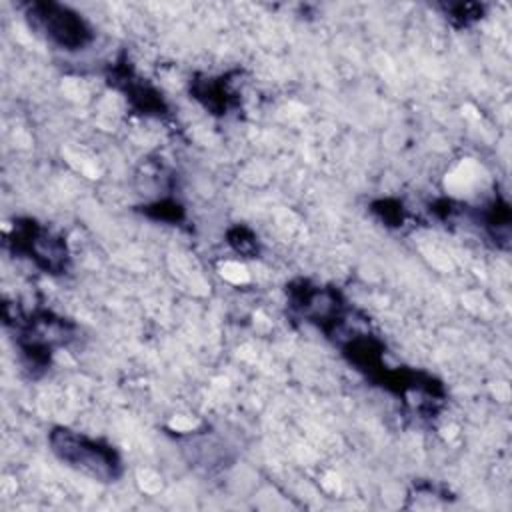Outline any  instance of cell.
Returning <instances> with one entry per match:
<instances>
[{
    "instance_id": "cell-4",
    "label": "cell",
    "mask_w": 512,
    "mask_h": 512,
    "mask_svg": "<svg viewBox=\"0 0 512 512\" xmlns=\"http://www.w3.org/2000/svg\"><path fill=\"white\" fill-rule=\"evenodd\" d=\"M288 306L330 338L348 320L344 296L336 288L318 286L308 280H296L288 286Z\"/></svg>"
},
{
    "instance_id": "cell-9",
    "label": "cell",
    "mask_w": 512,
    "mask_h": 512,
    "mask_svg": "<svg viewBox=\"0 0 512 512\" xmlns=\"http://www.w3.org/2000/svg\"><path fill=\"white\" fill-rule=\"evenodd\" d=\"M228 244L246 258H254L258 254V242L254 234L244 226H236L228 232Z\"/></svg>"
},
{
    "instance_id": "cell-5",
    "label": "cell",
    "mask_w": 512,
    "mask_h": 512,
    "mask_svg": "<svg viewBox=\"0 0 512 512\" xmlns=\"http://www.w3.org/2000/svg\"><path fill=\"white\" fill-rule=\"evenodd\" d=\"M8 242L16 254L32 260L48 274H62L68 270L70 252L64 238L34 220H16Z\"/></svg>"
},
{
    "instance_id": "cell-2",
    "label": "cell",
    "mask_w": 512,
    "mask_h": 512,
    "mask_svg": "<svg viewBox=\"0 0 512 512\" xmlns=\"http://www.w3.org/2000/svg\"><path fill=\"white\" fill-rule=\"evenodd\" d=\"M6 322H12L16 328L20 354L30 370H44L50 364L52 352L64 346L74 330V324L50 310H34L32 314L14 310V316L6 314Z\"/></svg>"
},
{
    "instance_id": "cell-1",
    "label": "cell",
    "mask_w": 512,
    "mask_h": 512,
    "mask_svg": "<svg viewBox=\"0 0 512 512\" xmlns=\"http://www.w3.org/2000/svg\"><path fill=\"white\" fill-rule=\"evenodd\" d=\"M48 442L60 462L96 482H116L124 472L118 450L100 438L68 426H56L48 434Z\"/></svg>"
},
{
    "instance_id": "cell-3",
    "label": "cell",
    "mask_w": 512,
    "mask_h": 512,
    "mask_svg": "<svg viewBox=\"0 0 512 512\" xmlns=\"http://www.w3.org/2000/svg\"><path fill=\"white\" fill-rule=\"evenodd\" d=\"M26 20L38 34L62 50H82L94 40V32L82 14L58 2L28 4Z\"/></svg>"
},
{
    "instance_id": "cell-8",
    "label": "cell",
    "mask_w": 512,
    "mask_h": 512,
    "mask_svg": "<svg viewBox=\"0 0 512 512\" xmlns=\"http://www.w3.org/2000/svg\"><path fill=\"white\" fill-rule=\"evenodd\" d=\"M482 222L486 230L492 234L496 242L504 240L508 242L510 234V210L504 200H494L484 212H482Z\"/></svg>"
},
{
    "instance_id": "cell-12",
    "label": "cell",
    "mask_w": 512,
    "mask_h": 512,
    "mask_svg": "<svg viewBox=\"0 0 512 512\" xmlns=\"http://www.w3.org/2000/svg\"><path fill=\"white\" fill-rule=\"evenodd\" d=\"M482 6L480 4H454V6H448L446 12H448V18L456 24V26H468L472 22H476L478 18H482Z\"/></svg>"
},
{
    "instance_id": "cell-11",
    "label": "cell",
    "mask_w": 512,
    "mask_h": 512,
    "mask_svg": "<svg viewBox=\"0 0 512 512\" xmlns=\"http://www.w3.org/2000/svg\"><path fill=\"white\" fill-rule=\"evenodd\" d=\"M144 212L154 220H164V222H180L184 218L182 206L176 204L174 200H160V202L148 204Z\"/></svg>"
},
{
    "instance_id": "cell-7",
    "label": "cell",
    "mask_w": 512,
    "mask_h": 512,
    "mask_svg": "<svg viewBox=\"0 0 512 512\" xmlns=\"http://www.w3.org/2000/svg\"><path fill=\"white\" fill-rule=\"evenodd\" d=\"M190 94L212 114H226L236 106V94L230 88V80L226 76L210 78L202 76L190 82Z\"/></svg>"
},
{
    "instance_id": "cell-10",
    "label": "cell",
    "mask_w": 512,
    "mask_h": 512,
    "mask_svg": "<svg viewBox=\"0 0 512 512\" xmlns=\"http://www.w3.org/2000/svg\"><path fill=\"white\" fill-rule=\"evenodd\" d=\"M372 212L378 214V218L386 224V226H402L404 222V208L398 200L386 198V200H378L372 204Z\"/></svg>"
},
{
    "instance_id": "cell-6",
    "label": "cell",
    "mask_w": 512,
    "mask_h": 512,
    "mask_svg": "<svg viewBox=\"0 0 512 512\" xmlns=\"http://www.w3.org/2000/svg\"><path fill=\"white\" fill-rule=\"evenodd\" d=\"M110 84L124 94L128 104L138 112L146 116H162L168 112V106L162 98V94L150 86L144 78H140L132 66H128L126 60L116 62L110 68Z\"/></svg>"
}]
</instances>
